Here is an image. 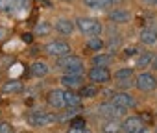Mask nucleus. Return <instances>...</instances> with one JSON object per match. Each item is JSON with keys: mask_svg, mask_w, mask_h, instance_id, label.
<instances>
[{"mask_svg": "<svg viewBox=\"0 0 157 133\" xmlns=\"http://www.w3.org/2000/svg\"><path fill=\"white\" fill-rule=\"evenodd\" d=\"M74 24L87 37H100L102 32H104V24L98 19H93V17H80Z\"/></svg>", "mask_w": 157, "mask_h": 133, "instance_id": "2", "label": "nucleus"}, {"mask_svg": "<svg viewBox=\"0 0 157 133\" xmlns=\"http://www.w3.org/2000/svg\"><path fill=\"white\" fill-rule=\"evenodd\" d=\"M68 126H70V127H76V129H80V127H87L85 120H83V118H80V116L70 118V120H68Z\"/></svg>", "mask_w": 157, "mask_h": 133, "instance_id": "27", "label": "nucleus"}, {"mask_svg": "<svg viewBox=\"0 0 157 133\" xmlns=\"http://www.w3.org/2000/svg\"><path fill=\"white\" fill-rule=\"evenodd\" d=\"M139 41L146 46H153L157 44V28L153 26H144L140 32H139Z\"/></svg>", "mask_w": 157, "mask_h": 133, "instance_id": "10", "label": "nucleus"}, {"mask_svg": "<svg viewBox=\"0 0 157 133\" xmlns=\"http://www.w3.org/2000/svg\"><path fill=\"white\" fill-rule=\"evenodd\" d=\"M26 120L33 126V127H43V126H50L57 120V115L54 113H46V111H33L26 116Z\"/></svg>", "mask_w": 157, "mask_h": 133, "instance_id": "3", "label": "nucleus"}, {"mask_svg": "<svg viewBox=\"0 0 157 133\" xmlns=\"http://www.w3.org/2000/svg\"><path fill=\"white\" fill-rule=\"evenodd\" d=\"M155 133H157V127H155Z\"/></svg>", "mask_w": 157, "mask_h": 133, "instance_id": "36", "label": "nucleus"}, {"mask_svg": "<svg viewBox=\"0 0 157 133\" xmlns=\"http://www.w3.org/2000/svg\"><path fill=\"white\" fill-rule=\"evenodd\" d=\"M135 87L140 91V93H151V91H155L157 89V78H155V74H151V72H140L137 78H135Z\"/></svg>", "mask_w": 157, "mask_h": 133, "instance_id": "4", "label": "nucleus"}, {"mask_svg": "<svg viewBox=\"0 0 157 133\" xmlns=\"http://www.w3.org/2000/svg\"><path fill=\"white\" fill-rule=\"evenodd\" d=\"M137 54V48L135 46H131V48H126V55L129 57V55H135Z\"/></svg>", "mask_w": 157, "mask_h": 133, "instance_id": "31", "label": "nucleus"}, {"mask_svg": "<svg viewBox=\"0 0 157 133\" xmlns=\"http://www.w3.org/2000/svg\"><path fill=\"white\" fill-rule=\"evenodd\" d=\"M46 100H48V105L54 107V109L65 107V102H63V89H54V91H50L48 96H46Z\"/></svg>", "mask_w": 157, "mask_h": 133, "instance_id": "12", "label": "nucleus"}, {"mask_svg": "<svg viewBox=\"0 0 157 133\" xmlns=\"http://www.w3.org/2000/svg\"><path fill=\"white\" fill-rule=\"evenodd\" d=\"M150 66H151V69L157 72V55H153V61H151V65H150Z\"/></svg>", "mask_w": 157, "mask_h": 133, "instance_id": "33", "label": "nucleus"}, {"mask_svg": "<svg viewBox=\"0 0 157 133\" xmlns=\"http://www.w3.org/2000/svg\"><path fill=\"white\" fill-rule=\"evenodd\" d=\"M63 102H65V107H80L82 105V96L76 94L70 89H67V91H63Z\"/></svg>", "mask_w": 157, "mask_h": 133, "instance_id": "15", "label": "nucleus"}, {"mask_svg": "<svg viewBox=\"0 0 157 133\" xmlns=\"http://www.w3.org/2000/svg\"><path fill=\"white\" fill-rule=\"evenodd\" d=\"M0 11L2 13H15L17 11V0H0Z\"/></svg>", "mask_w": 157, "mask_h": 133, "instance_id": "23", "label": "nucleus"}, {"mask_svg": "<svg viewBox=\"0 0 157 133\" xmlns=\"http://www.w3.org/2000/svg\"><path fill=\"white\" fill-rule=\"evenodd\" d=\"M67 133H91L89 127H80V129H76V127H68Z\"/></svg>", "mask_w": 157, "mask_h": 133, "instance_id": "30", "label": "nucleus"}, {"mask_svg": "<svg viewBox=\"0 0 157 133\" xmlns=\"http://www.w3.org/2000/svg\"><path fill=\"white\" fill-rule=\"evenodd\" d=\"M115 80H118V82H126V80H131V76H133V69L131 66H122V69H118V70H115Z\"/></svg>", "mask_w": 157, "mask_h": 133, "instance_id": "22", "label": "nucleus"}, {"mask_svg": "<svg viewBox=\"0 0 157 133\" xmlns=\"http://www.w3.org/2000/svg\"><path fill=\"white\" fill-rule=\"evenodd\" d=\"M89 80L93 82V85H98V83H107L111 80V72L107 66H93L89 70Z\"/></svg>", "mask_w": 157, "mask_h": 133, "instance_id": "8", "label": "nucleus"}, {"mask_svg": "<svg viewBox=\"0 0 157 133\" xmlns=\"http://www.w3.org/2000/svg\"><path fill=\"white\" fill-rule=\"evenodd\" d=\"M144 4H148V6H157V0H142Z\"/></svg>", "mask_w": 157, "mask_h": 133, "instance_id": "34", "label": "nucleus"}, {"mask_svg": "<svg viewBox=\"0 0 157 133\" xmlns=\"http://www.w3.org/2000/svg\"><path fill=\"white\" fill-rule=\"evenodd\" d=\"M113 59H115V55H113V54L98 52L96 55H93L91 63H93V66H107V65H111V63H113Z\"/></svg>", "mask_w": 157, "mask_h": 133, "instance_id": "17", "label": "nucleus"}, {"mask_svg": "<svg viewBox=\"0 0 157 133\" xmlns=\"http://www.w3.org/2000/svg\"><path fill=\"white\" fill-rule=\"evenodd\" d=\"M30 70H32V74H33V76L41 78V76H46V74L50 72V66H48L44 61H35V63L30 66Z\"/></svg>", "mask_w": 157, "mask_h": 133, "instance_id": "18", "label": "nucleus"}, {"mask_svg": "<svg viewBox=\"0 0 157 133\" xmlns=\"http://www.w3.org/2000/svg\"><path fill=\"white\" fill-rule=\"evenodd\" d=\"M61 85L72 91L76 87H82L83 85V78L82 76H76V74H63L61 76Z\"/></svg>", "mask_w": 157, "mask_h": 133, "instance_id": "13", "label": "nucleus"}, {"mask_svg": "<svg viewBox=\"0 0 157 133\" xmlns=\"http://www.w3.org/2000/svg\"><path fill=\"white\" fill-rule=\"evenodd\" d=\"M30 8V0H17V11H24Z\"/></svg>", "mask_w": 157, "mask_h": 133, "instance_id": "29", "label": "nucleus"}, {"mask_svg": "<svg viewBox=\"0 0 157 133\" xmlns=\"http://www.w3.org/2000/svg\"><path fill=\"white\" fill-rule=\"evenodd\" d=\"M111 102H113L115 105H118V107L126 109V111L137 105V100H135L129 93H115V94H113V98H111Z\"/></svg>", "mask_w": 157, "mask_h": 133, "instance_id": "9", "label": "nucleus"}, {"mask_svg": "<svg viewBox=\"0 0 157 133\" xmlns=\"http://www.w3.org/2000/svg\"><path fill=\"white\" fill-rule=\"evenodd\" d=\"M2 91L8 93V94H17V93H22L24 91V85L21 82H17V80H11V82H6L2 85Z\"/></svg>", "mask_w": 157, "mask_h": 133, "instance_id": "19", "label": "nucleus"}, {"mask_svg": "<svg viewBox=\"0 0 157 133\" xmlns=\"http://www.w3.org/2000/svg\"><path fill=\"white\" fill-rule=\"evenodd\" d=\"M102 131L104 133H120L122 131V124L118 120H107V122H104Z\"/></svg>", "mask_w": 157, "mask_h": 133, "instance_id": "21", "label": "nucleus"}, {"mask_svg": "<svg viewBox=\"0 0 157 133\" xmlns=\"http://www.w3.org/2000/svg\"><path fill=\"white\" fill-rule=\"evenodd\" d=\"M4 37H6V30H4V28H0V41H2Z\"/></svg>", "mask_w": 157, "mask_h": 133, "instance_id": "35", "label": "nucleus"}, {"mask_svg": "<svg viewBox=\"0 0 157 133\" xmlns=\"http://www.w3.org/2000/svg\"><path fill=\"white\" fill-rule=\"evenodd\" d=\"M35 35H48L50 32H52V26H50V22H46V21H41V22H37L35 24Z\"/></svg>", "mask_w": 157, "mask_h": 133, "instance_id": "25", "label": "nucleus"}, {"mask_svg": "<svg viewBox=\"0 0 157 133\" xmlns=\"http://www.w3.org/2000/svg\"><path fill=\"white\" fill-rule=\"evenodd\" d=\"M54 28H56V32H59L61 35H70V33L74 32L76 24H74V21H70V19H57L56 24H54Z\"/></svg>", "mask_w": 157, "mask_h": 133, "instance_id": "14", "label": "nucleus"}, {"mask_svg": "<svg viewBox=\"0 0 157 133\" xmlns=\"http://www.w3.org/2000/svg\"><path fill=\"white\" fill-rule=\"evenodd\" d=\"M124 113H126V109H122V107L115 105L113 102H104V104H100V105H98V115L107 116L109 120H117V118H118V116H122Z\"/></svg>", "mask_w": 157, "mask_h": 133, "instance_id": "7", "label": "nucleus"}, {"mask_svg": "<svg viewBox=\"0 0 157 133\" xmlns=\"http://www.w3.org/2000/svg\"><path fill=\"white\" fill-rule=\"evenodd\" d=\"M87 48H91V50H94V52H102L104 41H102L100 37H89V39H87Z\"/></svg>", "mask_w": 157, "mask_h": 133, "instance_id": "26", "label": "nucleus"}, {"mask_svg": "<svg viewBox=\"0 0 157 133\" xmlns=\"http://www.w3.org/2000/svg\"><path fill=\"white\" fill-rule=\"evenodd\" d=\"M44 52L52 57H65V55H70L72 48L67 41H50L48 44H44Z\"/></svg>", "mask_w": 157, "mask_h": 133, "instance_id": "5", "label": "nucleus"}, {"mask_svg": "<svg viewBox=\"0 0 157 133\" xmlns=\"http://www.w3.org/2000/svg\"><path fill=\"white\" fill-rule=\"evenodd\" d=\"M0 133H13V126L10 122H0Z\"/></svg>", "mask_w": 157, "mask_h": 133, "instance_id": "28", "label": "nucleus"}, {"mask_svg": "<svg viewBox=\"0 0 157 133\" xmlns=\"http://www.w3.org/2000/svg\"><path fill=\"white\" fill-rule=\"evenodd\" d=\"M56 66L61 70H65V74H76V76H82V72L85 70V63L82 57L78 55H65V57H57L56 59Z\"/></svg>", "mask_w": 157, "mask_h": 133, "instance_id": "1", "label": "nucleus"}, {"mask_svg": "<svg viewBox=\"0 0 157 133\" xmlns=\"http://www.w3.org/2000/svg\"><path fill=\"white\" fill-rule=\"evenodd\" d=\"M83 4L89 8V10H96V11H104V10H109L115 0H83Z\"/></svg>", "mask_w": 157, "mask_h": 133, "instance_id": "16", "label": "nucleus"}, {"mask_svg": "<svg viewBox=\"0 0 157 133\" xmlns=\"http://www.w3.org/2000/svg\"><path fill=\"white\" fill-rule=\"evenodd\" d=\"M96 94H98V87L96 85H82V91H80L82 98H94Z\"/></svg>", "mask_w": 157, "mask_h": 133, "instance_id": "24", "label": "nucleus"}, {"mask_svg": "<svg viewBox=\"0 0 157 133\" xmlns=\"http://www.w3.org/2000/svg\"><path fill=\"white\" fill-rule=\"evenodd\" d=\"M153 61V54L151 52H142L137 55V61H135V66H139V69H146V66H150Z\"/></svg>", "mask_w": 157, "mask_h": 133, "instance_id": "20", "label": "nucleus"}, {"mask_svg": "<svg viewBox=\"0 0 157 133\" xmlns=\"http://www.w3.org/2000/svg\"><path fill=\"white\" fill-rule=\"evenodd\" d=\"M109 21L115 22V24H126V22L131 21V13L124 8H117V10L109 11Z\"/></svg>", "mask_w": 157, "mask_h": 133, "instance_id": "11", "label": "nucleus"}, {"mask_svg": "<svg viewBox=\"0 0 157 133\" xmlns=\"http://www.w3.org/2000/svg\"><path fill=\"white\" fill-rule=\"evenodd\" d=\"M22 41H24V43H28V44H30V43H32V41H33V39H32V33H24V35H22Z\"/></svg>", "mask_w": 157, "mask_h": 133, "instance_id": "32", "label": "nucleus"}, {"mask_svg": "<svg viewBox=\"0 0 157 133\" xmlns=\"http://www.w3.org/2000/svg\"><path fill=\"white\" fill-rule=\"evenodd\" d=\"M122 131L124 133H146V124L142 122L140 116L137 115H131V116H126L124 122H122Z\"/></svg>", "mask_w": 157, "mask_h": 133, "instance_id": "6", "label": "nucleus"}]
</instances>
